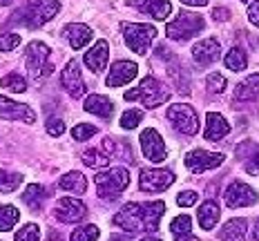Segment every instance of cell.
<instances>
[{
    "instance_id": "e0dca14e",
    "label": "cell",
    "mask_w": 259,
    "mask_h": 241,
    "mask_svg": "<svg viewBox=\"0 0 259 241\" xmlns=\"http://www.w3.org/2000/svg\"><path fill=\"white\" fill-rule=\"evenodd\" d=\"M130 7H137L139 12L152 16L154 20H165L172 14L170 0H127Z\"/></svg>"
},
{
    "instance_id": "52a82bcc",
    "label": "cell",
    "mask_w": 259,
    "mask_h": 241,
    "mask_svg": "<svg viewBox=\"0 0 259 241\" xmlns=\"http://www.w3.org/2000/svg\"><path fill=\"white\" fill-rule=\"evenodd\" d=\"M27 72L34 80H42L54 72L50 63V47L40 40H34L27 45Z\"/></svg>"
},
{
    "instance_id": "484cf974",
    "label": "cell",
    "mask_w": 259,
    "mask_h": 241,
    "mask_svg": "<svg viewBox=\"0 0 259 241\" xmlns=\"http://www.w3.org/2000/svg\"><path fill=\"white\" fill-rule=\"evenodd\" d=\"M47 197H50V192H47L42 185H38V183L27 185V190L23 192V201L31 208V210H40Z\"/></svg>"
},
{
    "instance_id": "4dcf8cb0",
    "label": "cell",
    "mask_w": 259,
    "mask_h": 241,
    "mask_svg": "<svg viewBox=\"0 0 259 241\" xmlns=\"http://www.w3.org/2000/svg\"><path fill=\"white\" fill-rule=\"evenodd\" d=\"M170 230H172V234H175V237H179V234H190V230H192V219L188 217V214H179V217L172 219Z\"/></svg>"
},
{
    "instance_id": "b9f144b4",
    "label": "cell",
    "mask_w": 259,
    "mask_h": 241,
    "mask_svg": "<svg viewBox=\"0 0 259 241\" xmlns=\"http://www.w3.org/2000/svg\"><path fill=\"white\" fill-rule=\"evenodd\" d=\"M199 199V195L197 192H192V190H186V192H181L179 197H177V203H179L181 208H188V206H194Z\"/></svg>"
},
{
    "instance_id": "ac0fdd59",
    "label": "cell",
    "mask_w": 259,
    "mask_h": 241,
    "mask_svg": "<svg viewBox=\"0 0 259 241\" xmlns=\"http://www.w3.org/2000/svg\"><path fill=\"white\" fill-rule=\"evenodd\" d=\"M219 54H221V47L214 38H206L192 47V58L199 65H210V63H214L219 58Z\"/></svg>"
},
{
    "instance_id": "1f68e13d",
    "label": "cell",
    "mask_w": 259,
    "mask_h": 241,
    "mask_svg": "<svg viewBox=\"0 0 259 241\" xmlns=\"http://www.w3.org/2000/svg\"><path fill=\"white\" fill-rule=\"evenodd\" d=\"M3 87L5 89H9V92H16V94H23L25 89H27V83H25V78L20 76V74H7V76L3 78Z\"/></svg>"
},
{
    "instance_id": "816d5d0a",
    "label": "cell",
    "mask_w": 259,
    "mask_h": 241,
    "mask_svg": "<svg viewBox=\"0 0 259 241\" xmlns=\"http://www.w3.org/2000/svg\"><path fill=\"white\" fill-rule=\"evenodd\" d=\"M241 3H252V0H241Z\"/></svg>"
},
{
    "instance_id": "836d02e7",
    "label": "cell",
    "mask_w": 259,
    "mask_h": 241,
    "mask_svg": "<svg viewBox=\"0 0 259 241\" xmlns=\"http://www.w3.org/2000/svg\"><path fill=\"white\" fill-rule=\"evenodd\" d=\"M96 239H99V228H96L94 223L76 228L72 232V237H69V241H96Z\"/></svg>"
},
{
    "instance_id": "d590c367",
    "label": "cell",
    "mask_w": 259,
    "mask_h": 241,
    "mask_svg": "<svg viewBox=\"0 0 259 241\" xmlns=\"http://www.w3.org/2000/svg\"><path fill=\"white\" fill-rule=\"evenodd\" d=\"M16 241H40V230L36 223H27L16 232Z\"/></svg>"
},
{
    "instance_id": "8d00e7d4",
    "label": "cell",
    "mask_w": 259,
    "mask_h": 241,
    "mask_svg": "<svg viewBox=\"0 0 259 241\" xmlns=\"http://www.w3.org/2000/svg\"><path fill=\"white\" fill-rule=\"evenodd\" d=\"M99 132L94 125H85V123H80V125H76L72 130V136H74V141H88V138H92L94 134Z\"/></svg>"
},
{
    "instance_id": "2e32d148",
    "label": "cell",
    "mask_w": 259,
    "mask_h": 241,
    "mask_svg": "<svg viewBox=\"0 0 259 241\" xmlns=\"http://www.w3.org/2000/svg\"><path fill=\"white\" fill-rule=\"evenodd\" d=\"M139 74L137 63L132 61H118L112 65L110 74H107V87H118V85H125L130 80H134Z\"/></svg>"
},
{
    "instance_id": "ffe728a7",
    "label": "cell",
    "mask_w": 259,
    "mask_h": 241,
    "mask_svg": "<svg viewBox=\"0 0 259 241\" xmlns=\"http://www.w3.org/2000/svg\"><path fill=\"white\" fill-rule=\"evenodd\" d=\"M107 58H110V47H107L105 40H99L85 54V65H88L92 72H101V69L107 65Z\"/></svg>"
},
{
    "instance_id": "30bf717a",
    "label": "cell",
    "mask_w": 259,
    "mask_h": 241,
    "mask_svg": "<svg viewBox=\"0 0 259 241\" xmlns=\"http://www.w3.org/2000/svg\"><path fill=\"white\" fill-rule=\"evenodd\" d=\"M224 199L228 203V208H246V206H255L257 203V192L250 185L241 183V181H233V183L226 187Z\"/></svg>"
},
{
    "instance_id": "60d3db41",
    "label": "cell",
    "mask_w": 259,
    "mask_h": 241,
    "mask_svg": "<svg viewBox=\"0 0 259 241\" xmlns=\"http://www.w3.org/2000/svg\"><path fill=\"white\" fill-rule=\"evenodd\" d=\"M246 172L248 174H259V146L252 150V154L248 157V161H246Z\"/></svg>"
},
{
    "instance_id": "7402d4cb",
    "label": "cell",
    "mask_w": 259,
    "mask_h": 241,
    "mask_svg": "<svg viewBox=\"0 0 259 241\" xmlns=\"http://www.w3.org/2000/svg\"><path fill=\"white\" fill-rule=\"evenodd\" d=\"M246 230H248L246 219H230V221L219 230V239L221 241H244Z\"/></svg>"
},
{
    "instance_id": "3957f363",
    "label": "cell",
    "mask_w": 259,
    "mask_h": 241,
    "mask_svg": "<svg viewBox=\"0 0 259 241\" xmlns=\"http://www.w3.org/2000/svg\"><path fill=\"white\" fill-rule=\"evenodd\" d=\"M125 99L127 101H141L148 110H154V107L163 105L165 101L170 99V89L165 87L163 83H159L154 76H148L139 83V87L125 92Z\"/></svg>"
},
{
    "instance_id": "d4e9b609",
    "label": "cell",
    "mask_w": 259,
    "mask_h": 241,
    "mask_svg": "<svg viewBox=\"0 0 259 241\" xmlns=\"http://www.w3.org/2000/svg\"><path fill=\"white\" fill-rule=\"evenodd\" d=\"M58 185H61L63 190L74 192V195H78V197L88 192V179H85V174H80L78 170H74V172H69V174H63Z\"/></svg>"
},
{
    "instance_id": "7a4b0ae2",
    "label": "cell",
    "mask_w": 259,
    "mask_h": 241,
    "mask_svg": "<svg viewBox=\"0 0 259 241\" xmlns=\"http://www.w3.org/2000/svg\"><path fill=\"white\" fill-rule=\"evenodd\" d=\"M61 9L58 0H27V5L20 9L18 23H23L29 29H38V27L47 25Z\"/></svg>"
},
{
    "instance_id": "ba28073f",
    "label": "cell",
    "mask_w": 259,
    "mask_h": 241,
    "mask_svg": "<svg viewBox=\"0 0 259 241\" xmlns=\"http://www.w3.org/2000/svg\"><path fill=\"white\" fill-rule=\"evenodd\" d=\"M168 119L181 134L186 136H194L199 132V116L188 103H175L168 107Z\"/></svg>"
},
{
    "instance_id": "7bdbcfd3",
    "label": "cell",
    "mask_w": 259,
    "mask_h": 241,
    "mask_svg": "<svg viewBox=\"0 0 259 241\" xmlns=\"http://www.w3.org/2000/svg\"><path fill=\"white\" fill-rule=\"evenodd\" d=\"M248 18H250L252 25L259 27V0H252L250 7H248Z\"/></svg>"
},
{
    "instance_id": "5bb4252c",
    "label": "cell",
    "mask_w": 259,
    "mask_h": 241,
    "mask_svg": "<svg viewBox=\"0 0 259 241\" xmlns=\"http://www.w3.org/2000/svg\"><path fill=\"white\" fill-rule=\"evenodd\" d=\"M141 150H143V157L148 161H152V163H161V161L165 159V143H163V138H161V134L152 130V127L143 130Z\"/></svg>"
},
{
    "instance_id": "9a60e30c",
    "label": "cell",
    "mask_w": 259,
    "mask_h": 241,
    "mask_svg": "<svg viewBox=\"0 0 259 241\" xmlns=\"http://www.w3.org/2000/svg\"><path fill=\"white\" fill-rule=\"evenodd\" d=\"M61 83H63V87L67 89V94L72 96V99H80V96L85 94V87H88V85H85L83 76H80V67H78L76 61L67 63V67L63 69Z\"/></svg>"
},
{
    "instance_id": "603a6c76",
    "label": "cell",
    "mask_w": 259,
    "mask_h": 241,
    "mask_svg": "<svg viewBox=\"0 0 259 241\" xmlns=\"http://www.w3.org/2000/svg\"><path fill=\"white\" fill-rule=\"evenodd\" d=\"M259 99V74H252L246 80H241L235 89V101H255Z\"/></svg>"
},
{
    "instance_id": "4316f807",
    "label": "cell",
    "mask_w": 259,
    "mask_h": 241,
    "mask_svg": "<svg viewBox=\"0 0 259 241\" xmlns=\"http://www.w3.org/2000/svg\"><path fill=\"white\" fill-rule=\"evenodd\" d=\"M197 217H199V226L203 230L214 228V223L219 221V206L214 201H206L201 208H199Z\"/></svg>"
},
{
    "instance_id": "5b68a950",
    "label": "cell",
    "mask_w": 259,
    "mask_h": 241,
    "mask_svg": "<svg viewBox=\"0 0 259 241\" xmlns=\"http://www.w3.org/2000/svg\"><path fill=\"white\" fill-rule=\"evenodd\" d=\"M121 31L123 38H125V45L139 56H143L156 38V27L145 23H121Z\"/></svg>"
},
{
    "instance_id": "8fae6325",
    "label": "cell",
    "mask_w": 259,
    "mask_h": 241,
    "mask_svg": "<svg viewBox=\"0 0 259 241\" xmlns=\"http://www.w3.org/2000/svg\"><path fill=\"white\" fill-rule=\"evenodd\" d=\"M224 163V154L219 152H206V150H194L186 157V168L192 170L194 174H201L206 170L219 168Z\"/></svg>"
},
{
    "instance_id": "4fadbf2b",
    "label": "cell",
    "mask_w": 259,
    "mask_h": 241,
    "mask_svg": "<svg viewBox=\"0 0 259 241\" xmlns=\"http://www.w3.org/2000/svg\"><path fill=\"white\" fill-rule=\"evenodd\" d=\"M58 219L63 223H76V221H83L88 217V208L80 199H72V197H65L56 203V210H54Z\"/></svg>"
},
{
    "instance_id": "f546056e",
    "label": "cell",
    "mask_w": 259,
    "mask_h": 241,
    "mask_svg": "<svg viewBox=\"0 0 259 241\" xmlns=\"http://www.w3.org/2000/svg\"><path fill=\"white\" fill-rule=\"evenodd\" d=\"M83 163L88 165V168H103V165L110 163V157H107L105 152H99V150H85Z\"/></svg>"
},
{
    "instance_id": "e575fe53",
    "label": "cell",
    "mask_w": 259,
    "mask_h": 241,
    "mask_svg": "<svg viewBox=\"0 0 259 241\" xmlns=\"http://www.w3.org/2000/svg\"><path fill=\"white\" fill-rule=\"evenodd\" d=\"M143 121V112L141 110H127L125 114L121 116V127L123 130H134L139 127V123Z\"/></svg>"
},
{
    "instance_id": "7dc6e473",
    "label": "cell",
    "mask_w": 259,
    "mask_h": 241,
    "mask_svg": "<svg viewBox=\"0 0 259 241\" xmlns=\"http://www.w3.org/2000/svg\"><path fill=\"white\" fill-rule=\"evenodd\" d=\"M47 241H63V239H61V234H58V232H50Z\"/></svg>"
},
{
    "instance_id": "c3c4849f",
    "label": "cell",
    "mask_w": 259,
    "mask_h": 241,
    "mask_svg": "<svg viewBox=\"0 0 259 241\" xmlns=\"http://www.w3.org/2000/svg\"><path fill=\"white\" fill-rule=\"evenodd\" d=\"M252 237H255V241H259V219H257L255 228H252Z\"/></svg>"
},
{
    "instance_id": "f907efd6",
    "label": "cell",
    "mask_w": 259,
    "mask_h": 241,
    "mask_svg": "<svg viewBox=\"0 0 259 241\" xmlns=\"http://www.w3.org/2000/svg\"><path fill=\"white\" fill-rule=\"evenodd\" d=\"M141 241H161V239H156V237H145V239H141Z\"/></svg>"
},
{
    "instance_id": "f35d334b",
    "label": "cell",
    "mask_w": 259,
    "mask_h": 241,
    "mask_svg": "<svg viewBox=\"0 0 259 241\" xmlns=\"http://www.w3.org/2000/svg\"><path fill=\"white\" fill-rule=\"evenodd\" d=\"M206 83H208V89L210 92H214V94H221L226 89V85H228L221 74H210V76L206 78Z\"/></svg>"
},
{
    "instance_id": "7c38bea8",
    "label": "cell",
    "mask_w": 259,
    "mask_h": 241,
    "mask_svg": "<svg viewBox=\"0 0 259 241\" xmlns=\"http://www.w3.org/2000/svg\"><path fill=\"white\" fill-rule=\"evenodd\" d=\"M0 119L5 121H25V123H34L36 121V112L25 103H14L12 99L0 94Z\"/></svg>"
},
{
    "instance_id": "f1b7e54d",
    "label": "cell",
    "mask_w": 259,
    "mask_h": 241,
    "mask_svg": "<svg viewBox=\"0 0 259 241\" xmlns=\"http://www.w3.org/2000/svg\"><path fill=\"white\" fill-rule=\"evenodd\" d=\"M246 52L241 50V47H233V50L228 52V56H226V67H230L233 72H241V69L246 67Z\"/></svg>"
},
{
    "instance_id": "ee69618b",
    "label": "cell",
    "mask_w": 259,
    "mask_h": 241,
    "mask_svg": "<svg viewBox=\"0 0 259 241\" xmlns=\"http://www.w3.org/2000/svg\"><path fill=\"white\" fill-rule=\"evenodd\" d=\"M212 18L214 20H228L230 12H228V9H224V7H217V9H214V14H212Z\"/></svg>"
},
{
    "instance_id": "8992f818",
    "label": "cell",
    "mask_w": 259,
    "mask_h": 241,
    "mask_svg": "<svg viewBox=\"0 0 259 241\" xmlns=\"http://www.w3.org/2000/svg\"><path fill=\"white\" fill-rule=\"evenodd\" d=\"M203 18L199 14H190V12H179L175 16V20L168 23L165 27V36L170 40H188L192 36L201 34L203 31Z\"/></svg>"
},
{
    "instance_id": "277c9868",
    "label": "cell",
    "mask_w": 259,
    "mask_h": 241,
    "mask_svg": "<svg viewBox=\"0 0 259 241\" xmlns=\"http://www.w3.org/2000/svg\"><path fill=\"white\" fill-rule=\"evenodd\" d=\"M94 183H96V190H99L101 199L116 201L130 183V174L125 168H112V170H105V172L96 174Z\"/></svg>"
},
{
    "instance_id": "44dd1931",
    "label": "cell",
    "mask_w": 259,
    "mask_h": 241,
    "mask_svg": "<svg viewBox=\"0 0 259 241\" xmlns=\"http://www.w3.org/2000/svg\"><path fill=\"white\" fill-rule=\"evenodd\" d=\"M65 36H67L69 47H72V50H83V47L92 40V29L88 25L72 23V25L65 27Z\"/></svg>"
},
{
    "instance_id": "bcb514c9",
    "label": "cell",
    "mask_w": 259,
    "mask_h": 241,
    "mask_svg": "<svg viewBox=\"0 0 259 241\" xmlns=\"http://www.w3.org/2000/svg\"><path fill=\"white\" fill-rule=\"evenodd\" d=\"M175 241H197V239L192 234H179V237H175Z\"/></svg>"
},
{
    "instance_id": "ab89813d",
    "label": "cell",
    "mask_w": 259,
    "mask_h": 241,
    "mask_svg": "<svg viewBox=\"0 0 259 241\" xmlns=\"http://www.w3.org/2000/svg\"><path fill=\"white\" fill-rule=\"evenodd\" d=\"M45 127H47V132H50L52 136H61V134L65 132V121L58 119V116H50L47 123H45Z\"/></svg>"
},
{
    "instance_id": "d6a6232c",
    "label": "cell",
    "mask_w": 259,
    "mask_h": 241,
    "mask_svg": "<svg viewBox=\"0 0 259 241\" xmlns=\"http://www.w3.org/2000/svg\"><path fill=\"white\" fill-rule=\"evenodd\" d=\"M23 181V174H14V172H5L0 170V192H14L16 187Z\"/></svg>"
},
{
    "instance_id": "cb8c5ba5",
    "label": "cell",
    "mask_w": 259,
    "mask_h": 241,
    "mask_svg": "<svg viewBox=\"0 0 259 241\" xmlns=\"http://www.w3.org/2000/svg\"><path fill=\"white\" fill-rule=\"evenodd\" d=\"M85 110L92 112L96 116H103V119H110L112 112H114V105H112L110 99L105 96H99V94H92L85 99Z\"/></svg>"
},
{
    "instance_id": "f6af8a7d",
    "label": "cell",
    "mask_w": 259,
    "mask_h": 241,
    "mask_svg": "<svg viewBox=\"0 0 259 241\" xmlns=\"http://www.w3.org/2000/svg\"><path fill=\"white\" fill-rule=\"evenodd\" d=\"M183 5H190V7H206L208 0H181Z\"/></svg>"
},
{
    "instance_id": "9c48e42d",
    "label": "cell",
    "mask_w": 259,
    "mask_h": 241,
    "mask_svg": "<svg viewBox=\"0 0 259 241\" xmlns=\"http://www.w3.org/2000/svg\"><path fill=\"white\" fill-rule=\"evenodd\" d=\"M175 183V174L170 170H141L139 187L143 192H163Z\"/></svg>"
},
{
    "instance_id": "83f0119b",
    "label": "cell",
    "mask_w": 259,
    "mask_h": 241,
    "mask_svg": "<svg viewBox=\"0 0 259 241\" xmlns=\"http://www.w3.org/2000/svg\"><path fill=\"white\" fill-rule=\"evenodd\" d=\"M20 219V212L14 206H0V232L12 230Z\"/></svg>"
},
{
    "instance_id": "681fc988",
    "label": "cell",
    "mask_w": 259,
    "mask_h": 241,
    "mask_svg": "<svg viewBox=\"0 0 259 241\" xmlns=\"http://www.w3.org/2000/svg\"><path fill=\"white\" fill-rule=\"evenodd\" d=\"M14 0H0V5H3V7H7V5H12Z\"/></svg>"
},
{
    "instance_id": "d6986e66",
    "label": "cell",
    "mask_w": 259,
    "mask_h": 241,
    "mask_svg": "<svg viewBox=\"0 0 259 241\" xmlns=\"http://www.w3.org/2000/svg\"><path fill=\"white\" fill-rule=\"evenodd\" d=\"M228 132H230V123L221 114H217V112H208V116H206V138L208 141L217 143Z\"/></svg>"
},
{
    "instance_id": "74e56055",
    "label": "cell",
    "mask_w": 259,
    "mask_h": 241,
    "mask_svg": "<svg viewBox=\"0 0 259 241\" xmlns=\"http://www.w3.org/2000/svg\"><path fill=\"white\" fill-rule=\"evenodd\" d=\"M20 45V36L14 34V31H7V34L0 36V52H12Z\"/></svg>"
},
{
    "instance_id": "6da1fadb",
    "label": "cell",
    "mask_w": 259,
    "mask_h": 241,
    "mask_svg": "<svg viewBox=\"0 0 259 241\" xmlns=\"http://www.w3.org/2000/svg\"><path fill=\"white\" fill-rule=\"evenodd\" d=\"M165 212L163 201L127 203L114 217V223L125 232H154Z\"/></svg>"
}]
</instances>
